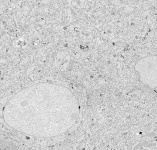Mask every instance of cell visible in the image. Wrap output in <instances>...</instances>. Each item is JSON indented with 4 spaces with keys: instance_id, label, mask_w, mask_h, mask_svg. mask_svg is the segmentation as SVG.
Listing matches in <instances>:
<instances>
[{
    "instance_id": "cell-1",
    "label": "cell",
    "mask_w": 157,
    "mask_h": 150,
    "mask_svg": "<svg viewBox=\"0 0 157 150\" xmlns=\"http://www.w3.org/2000/svg\"><path fill=\"white\" fill-rule=\"evenodd\" d=\"M80 113L77 97L63 85L34 84L7 102L4 120L16 131L38 137L57 136L74 126Z\"/></svg>"
}]
</instances>
